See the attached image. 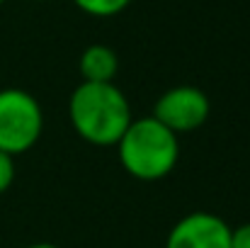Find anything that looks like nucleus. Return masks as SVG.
Segmentation results:
<instances>
[{"label":"nucleus","mask_w":250,"mask_h":248,"mask_svg":"<svg viewBox=\"0 0 250 248\" xmlns=\"http://www.w3.org/2000/svg\"><path fill=\"white\" fill-rule=\"evenodd\" d=\"M76 134L92 146H117L131 124L126 95L114 83H81L68 102Z\"/></svg>","instance_id":"f257e3e1"},{"label":"nucleus","mask_w":250,"mask_h":248,"mask_svg":"<svg viewBox=\"0 0 250 248\" xmlns=\"http://www.w3.org/2000/svg\"><path fill=\"white\" fill-rule=\"evenodd\" d=\"M117 156L131 178L156 182L175 170L180 158V141L153 117L131 119L117 141Z\"/></svg>","instance_id":"f03ea898"},{"label":"nucleus","mask_w":250,"mask_h":248,"mask_svg":"<svg viewBox=\"0 0 250 248\" xmlns=\"http://www.w3.org/2000/svg\"><path fill=\"white\" fill-rule=\"evenodd\" d=\"M44 129V114L34 95L20 88L0 90V151L17 156L29 151Z\"/></svg>","instance_id":"7ed1b4c3"},{"label":"nucleus","mask_w":250,"mask_h":248,"mask_svg":"<svg viewBox=\"0 0 250 248\" xmlns=\"http://www.w3.org/2000/svg\"><path fill=\"white\" fill-rule=\"evenodd\" d=\"M175 136L199 129L209 117V97L194 85H177L166 90L153 107L151 114Z\"/></svg>","instance_id":"20e7f679"},{"label":"nucleus","mask_w":250,"mask_h":248,"mask_svg":"<svg viewBox=\"0 0 250 248\" xmlns=\"http://www.w3.org/2000/svg\"><path fill=\"white\" fill-rule=\"evenodd\" d=\"M166 248H231V226L211 212H192L170 229Z\"/></svg>","instance_id":"39448f33"},{"label":"nucleus","mask_w":250,"mask_h":248,"mask_svg":"<svg viewBox=\"0 0 250 248\" xmlns=\"http://www.w3.org/2000/svg\"><path fill=\"white\" fill-rule=\"evenodd\" d=\"M78 68L83 83H114V76L119 71V59L109 46L92 44L81 54Z\"/></svg>","instance_id":"423d86ee"},{"label":"nucleus","mask_w":250,"mask_h":248,"mask_svg":"<svg viewBox=\"0 0 250 248\" xmlns=\"http://www.w3.org/2000/svg\"><path fill=\"white\" fill-rule=\"evenodd\" d=\"M73 2L92 17H112L126 10L131 0H73Z\"/></svg>","instance_id":"0eeeda50"},{"label":"nucleus","mask_w":250,"mask_h":248,"mask_svg":"<svg viewBox=\"0 0 250 248\" xmlns=\"http://www.w3.org/2000/svg\"><path fill=\"white\" fill-rule=\"evenodd\" d=\"M12 180H15V161H12V156L0 151V195L7 192Z\"/></svg>","instance_id":"6e6552de"},{"label":"nucleus","mask_w":250,"mask_h":248,"mask_svg":"<svg viewBox=\"0 0 250 248\" xmlns=\"http://www.w3.org/2000/svg\"><path fill=\"white\" fill-rule=\"evenodd\" d=\"M231 248H250V224L231 229Z\"/></svg>","instance_id":"1a4fd4ad"},{"label":"nucleus","mask_w":250,"mask_h":248,"mask_svg":"<svg viewBox=\"0 0 250 248\" xmlns=\"http://www.w3.org/2000/svg\"><path fill=\"white\" fill-rule=\"evenodd\" d=\"M27 248H59V246H54V244H32Z\"/></svg>","instance_id":"9d476101"},{"label":"nucleus","mask_w":250,"mask_h":248,"mask_svg":"<svg viewBox=\"0 0 250 248\" xmlns=\"http://www.w3.org/2000/svg\"><path fill=\"white\" fill-rule=\"evenodd\" d=\"M2 2H5V0H0V5H2Z\"/></svg>","instance_id":"9b49d317"}]
</instances>
